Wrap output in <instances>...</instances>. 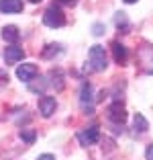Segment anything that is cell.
<instances>
[{
  "instance_id": "cell-1",
  "label": "cell",
  "mask_w": 153,
  "mask_h": 160,
  "mask_svg": "<svg viewBox=\"0 0 153 160\" xmlns=\"http://www.w3.org/2000/svg\"><path fill=\"white\" fill-rule=\"evenodd\" d=\"M88 64H90V70L94 72H102L106 70L108 66V60H106V52H104V47L102 45H92L88 52Z\"/></svg>"
},
{
  "instance_id": "cell-2",
  "label": "cell",
  "mask_w": 153,
  "mask_h": 160,
  "mask_svg": "<svg viewBox=\"0 0 153 160\" xmlns=\"http://www.w3.org/2000/svg\"><path fill=\"white\" fill-rule=\"evenodd\" d=\"M43 23L47 25V27L51 29H57V27H63L65 25V14L63 10L59 8V6H49V8L45 10V14H43Z\"/></svg>"
},
{
  "instance_id": "cell-3",
  "label": "cell",
  "mask_w": 153,
  "mask_h": 160,
  "mask_svg": "<svg viewBox=\"0 0 153 160\" xmlns=\"http://www.w3.org/2000/svg\"><path fill=\"white\" fill-rule=\"evenodd\" d=\"M78 138H80V142H82V146H92V144H96V142L100 140V129H98V125H90V127H86Z\"/></svg>"
},
{
  "instance_id": "cell-4",
  "label": "cell",
  "mask_w": 153,
  "mask_h": 160,
  "mask_svg": "<svg viewBox=\"0 0 153 160\" xmlns=\"http://www.w3.org/2000/svg\"><path fill=\"white\" fill-rule=\"evenodd\" d=\"M108 119H110L112 123H116V125H123V123L127 121L125 107H123L121 103H112L110 107H108Z\"/></svg>"
},
{
  "instance_id": "cell-5",
  "label": "cell",
  "mask_w": 153,
  "mask_h": 160,
  "mask_svg": "<svg viewBox=\"0 0 153 160\" xmlns=\"http://www.w3.org/2000/svg\"><path fill=\"white\" fill-rule=\"evenodd\" d=\"M39 68L35 64H23V66L16 68V78L23 80V82H31L33 78H37Z\"/></svg>"
},
{
  "instance_id": "cell-6",
  "label": "cell",
  "mask_w": 153,
  "mask_h": 160,
  "mask_svg": "<svg viewBox=\"0 0 153 160\" xmlns=\"http://www.w3.org/2000/svg\"><path fill=\"white\" fill-rule=\"evenodd\" d=\"M55 109H57V103H55L53 97H45V94H43L41 99H39V113H41L45 119L55 113Z\"/></svg>"
},
{
  "instance_id": "cell-7",
  "label": "cell",
  "mask_w": 153,
  "mask_h": 160,
  "mask_svg": "<svg viewBox=\"0 0 153 160\" xmlns=\"http://www.w3.org/2000/svg\"><path fill=\"white\" fill-rule=\"evenodd\" d=\"M80 103H82V107L88 111V115H92V105H88V103H92V84L90 82H84L82 84V90H80Z\"/></svg>"
},
{
  "instance_id": "cell-8",
  "label": "cell",
  "mask_w": 153,
  "mask_h": 160,
  "mask_svg": "<svg viewBox=\"0 0 153 160\" xmlns=\"http://www.w3.org/2000/svg\"><path fill=\"white\" fill-rule=\"evenodd\" d=\"M23 58H25L23 47H16V45L6 47V52H4V62H6V66H10V64H19Z\"/></svg>"
},
{
  "instance_id": "cell-9",
  "label": "cell",
  "mask_w": 153,
  "mask_h": 160,
  "mask_svg": "<svg viewBox=\"0 0 153 160\" xmlns=\"http://www.w3.org/2000/svg\"><path fill=\"white\" fill-rule=\"evenodd\" d=\"M112 56H114L116 64H127V60H129V49H127L123 43L112 41Z\"/></svg>"
},
{
  "instance_id": "cell-10",
  "label": "cell",
  "mask_w": 153,
  "mask_h": 160,
  "mask_svg": "<svg viewBox=\"0 0 153 160\" xmlns=\"http://www.w3.org/2000/svg\"><path fill=\"white\" fill-rule=\"evenodd\" d=\"M23 0H0V12H21Z\"/></svg>"
},
{
  "instance_id": "cell-11",
  "label": "cell",
  "mask_w": 153,
  "mask_h": 160,
  "mask_svg": "<svg viewBox=\"0 0 153 160\" xmlns=\"http://www.w3.org/2000/svg\"><path fill=\"white\" fill-rule=\"evenodd\" d=\"M2 39H4V41H8V43H16L21 39V31L16 27H14V25H6L4 29H2Z\"/></svg>"
},
{
  "instance_id": "cell-12",
  "label": "cell",
  "mask_w": 153,
  "mask_h": 160,
  "mask_svg": "<svg viewBox=\"0 0 153 160\" xmlns=\"http://www.w3.org/2000/svg\"><path fill=\"white\" fill-rule=\"evenodd\" d=\"M49 78H51V82L49 84L51 86H55V90H63V72L59 70V68H55V70H51L49 72Z\"/></svg>"
},
{
  "instance_id": "cell-13",
  "label": "cell",
  "mask_w": 153,
  "mask_h": 160,
  "mask_svg": "<svg viewBox=\"0 0 153 160\" xmlns=\"http://www.w3.org/2000/svg\"><path fill=\"white\" fill-rule=\"evenodd\" d=\"M133 127H135V132L145 133V132L149 129V121L145 119V115H141V113H135V117H133Z\"/></svg>"
},
{
  "instance_id": "cell-14",
  "label": "cell",
  "mask_w": 153,
  "mask_h": 160,
  "mask_svg": "<svg viewBox=\"0 0 153 160\" xmlns=\"http://www.w3.org/2000/svg\"><path fill=\"white\" fill-rule=\"evenodd\" d=\"M61 52H63V49H61L59 43H49V45H45V49H43V58H45V60H53V58L59 56Z\"/></svg>"
},
{
  "instance_id": "cell-15",
  "label": "cell",
  "mask_w": 153,
  "mask_h": 160,
  "mask_svg": "<svg viewBox=\"0 0 153 160\" xmlns=\"http://www.w3.org/2000/svg\"><path fill=\"white\" fill-rule=\"evenodd\" d=\"M114 25L121 29V33H129L131 23H129V19H127L125 12H116V14H114Z\"/></svg>"
},
{
  "instance_id": "cell-16",
  "label": "cell",
  "mask_w": 153,
  "mask_h": 160,
  "mask_svg": "<svg viewBox=\"0 0 153 160\" xmlns=\"http://www.w3.org/2000/svg\"><path fill=\"white\" fill-rule=\"evenodd\" d=\"M37 80V78H35ZM47 84H49V82H45V78H39L37 82H29V90H31V92H43V90L47 88Z\"/></svg>"
},
{
  "instance_id": "cell-17",
  "label": "cell",
  "mask_w": 153,
  "mask_h": 160,
  "mask_svg": "<svg viewBox=\"0 0 153 160\" xmlns=\"http://www.w3.org/2000/svg\"><path fill=\"white\" fill-rule=\"evenodd\" d=\"M21 140L27 142V144H33V142L37 140V133H35V129H21Z\"/></svg>"
},
{
  "instance_id": "cell-18",
  "label": "cell",
  "mask_w": 153,
  "mask_h": 160,
  "mask_svg": "<svg viewBox=\"0 0 153 160\" xmlns=\"http://www.w3.org/2000/svg\"><path fill=\"white\" fill-rule=\"evenodd\" d=\"M104 31H106V27H104V23H94V25H92V33L96 35V37H100V35H104Z\"/></svg>"
},
{
  "instance_id": "cell-19",
  "label": "cell",
  "mask_w": 153,
  "mask_h": 160,
  "mask_svg": "<svg viewBox=\"0 0 153 160\" xmlns=\"http://www.w3.org/2000/svg\"><path fill=\"white\" fill-rule=\"evenodd\" d=\"M4 84H8V74L4 70H0V86H4Z\"/></svg>"
},
{
  "instance_id": "cell-20",
  "label": "cell",
  "mask_w": 153,
  "mask_h": 160,
  "mask_svg": "<svg viewBox=\"0 0 153 160\" xmlns=\"http://www.w3.org/2000/svg\"><path fill=\"white\" fill-rule=\"evenodd\" d=\"M145 158L153 160V144H149V146H147V150H145Z\"/></svg>"
},
{
  "instance_id": "cell-21",
  "label": "cell",
  "mask_w": 153,
  "mask_h": 160,
  "mask_svg": "<svg viewBox=\"0 0 153 160\" xmlns=\"http://www.w3.org/2000/svg\"><path fill=\"white\" fill-rule=\"evenodd\" d=\"M37 160H55V156H53V154H41Z\"/></svg>"
},
{
  "instance_id": "cell-22",
  "label": "cell",
  "mask_w": 153,
  "mask_h": 160,
  "mask_svg": "<svg viewBox=\"0 0 153 160\" xmlns=\"http://www.w3.org/2000/svg\"><path fill=\"white\" fill-rule=\"evenodd\" d=\"M57 2H61V4H76V2H78V0H57Z\"/></svg>"
},
{
  "instance_id": "cell-23",
  "label": "cell",
  "mask_w": 153,
  "mask_h": 160,
  "mask_svg": "<svg viewBox=\"0 0 153 160\" xmlns=\"http://www.w3.org/2000/svg\"><path fill=\"white\" fill-rule=\"evenodd\" d=\"M127 4H135V2H137V0H125Z\"/></svg>"
},
{
  "instance_id": "cell-24",
  "label": "cell",
  "mask_w": 153,
  "mask_h": 160,
  "mask_svg": "<svg viewBox=\"0 0 153 160\" xmlns=\"http://www.w3.org/2000/svg\"><path fill=\"white\" fill-rule=\"evenodd\" d=\"M29 2H33V4H37V2H41V0H29Z\"/></svg>"
}]
</instances>
